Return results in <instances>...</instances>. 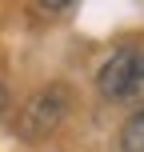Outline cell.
Segmentation results:
<instances>
[{
  "label": "cell",
  "instance_id": "1",
  "mask_svg": "<svg viewBox=\"0 0 144 152\" xmlns=\"http://www.w3.org/2000/svg\"><path fill=\"white\" fill-rule=\"evenodd\" d=\"M68 116V88L64 84H48L40 88L16 116V136L20 140H44L48 132H56Z\"/></svg>",
  "mask_w": 144,
  "mask_h": 152
},
{
  "label": "cell",
  "instance_id": "2",
  "mask_svg": "<svg viewBox=\"0 0 144 152\" xmlns=\"http://www.w3.org/2000/svg\"><path fill=\"white\" fill-rule=\"evenodd\" d=\"M132 68H136V52H128V48L112 52L104 60V68L96 72V88L108 100H124L128 96V84H132Z\"/></svg>",
  "mask_w": 144,
  "mask_h": 152
},
{
  "label": "cell",
  "instance_id": "3",
  "mask_svg": "<svg viewBox=\"0 0 144 152\" xmlns=\"http://www.w3.org/2000/svg\"><path fill=\"white\" fill-rule=\"evenodd\" d=\"M120 152H144V108L120 128Z\"/></svg>",
  "mask_w": 144,
  "mask_h": 152
},
{
  "label": "cell",
  "instance_id": "4",
  "mask_svg": "<svg viewBox=\"0 0 144 152\" xmlns=\"http://www.w3.org/2000/svg\"><path fill=\"white\" fill-rule=\"evenodd\" d=\"M124 100H144V56H136V68H132V84Z\"/></svg>",
  "mask_w": 144,
  "mask_h": 152
},
{
  "label": "cell",
  "instance_id": "5",
  "mask_svg": "<svg viewBox=\"0 0 144 152\" xmlns=\"http://www.w3.org/2000/svg\"><path fill=\"white\" fill-rule=\"evenodd\" d=\"M72 0H40V8H52V12H60V8H68Z\"/></svg>",
  "mask_w": 144,
  "mask_h": 152
},
{
  "label": "cell",
  "instance_id": "6",
  "mask_svg": "<svg viewBox=\"0 0 144 152\" xmlns=\"http://www.w3.org/2000/svg\"><path fill=\"white\" fill-rule=\"evenodd\" d=\"M4 104H8V92H4V88H0V112H4Z\"/></svg>",
  "mask_w": 144,
  "mask_h": 152
}]
</instances>
